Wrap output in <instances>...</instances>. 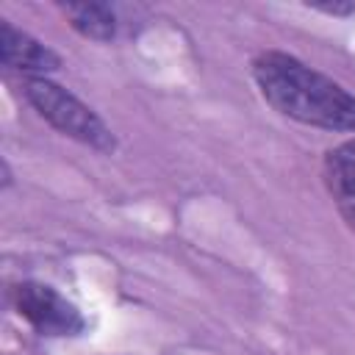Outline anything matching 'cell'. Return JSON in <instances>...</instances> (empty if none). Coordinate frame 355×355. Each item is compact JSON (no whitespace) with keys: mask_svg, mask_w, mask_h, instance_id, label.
I'll use <instances>...</instances> for the list:
<instances>
[{"mask_svg":"<svg viewBox=\"0 0 355 355\" xmlns=\"http://www.w3.org/2000/svg\"><path fill=\"white\" fill-rule=\"evenodd\" d=\"M252 78L277 114L308 128L355 133V94L305 61L266 50L252 61Z\"/></svg>","mask_w":355,"mask_h":355,"instance_id":"cell-1","label":"cell"},{"mask_svg":"<svg viewBox=\"0 0 355 355\" xmlns=\"http://www.w3.org/2000/svg\"><path fill=\"white\" fill-rule=\"evenodd\" d=\"M22 94L25 100L33 105V111L50 122L58 133L100 150V153H114L116 139L114 130L94 114V108H89L83 100H78L72 92H67L64 86H58L50 78H25L22 83Z\"/></svg>","mask_w":355,"mask_h":355,"instance_id":"cell-2","label":"cell"},{"mask_svg":"<svg viewBox=\"0 0 355 355\" xmlns=\"http://www.w3.org/2000/svg\"><path fill=\"white\" fill-rule=\"evenodd\" d=\"M11 302L17 313L42 336H78L86 327L83 313L53 286L44 283H17L11 288Z\"/></svg>","mask_w":355,"mask_h":355,"instance_id":"cell-3","label":"cell"},{"mask_svg":"<svg viewBox=\"0 0 355 355\" xmlns=\"http://www.w3.org/2000/svg\"><path fill=\"white\" fill-rule=\"evenodd\" d=\"M0 58L8 69H17L28 78H47L61 67V55L50 50L36 36L19 31L8 19L0 22Z\"/></svg>","mask_w":355,"mask_h":355,"instance_id":"cell-4","label":"cell"},{"mask_svg":"<svg viewBox=\"0 0 355 355\" xmlns=\"http://www.w3.org/2000/svg\"><path fill=\"white\" fill-rule=\"evenodd\" d=\"M324 186L344 222L355 230V136L324 155Z\"/></svg>","mask_w":355,"mask_h":355,"instance_id":"cell-5","label":"cell"},{"mask_svg":"<svg viewBox=\"0 0 355 355\" xmlns=\"http://www.w3.org/2000/svg\"><path fill=\"white\" fill-rule=\"evenodd\" d=\"M67 22L92 42H111L116 36V14L105 3H64Z\"/></svg>","mask_w":355,"mask_h":355,"instance_id":"cell-6","label":"cell"},{"mask_svg":"<svg viewBox=\"0 0 355 355\" xmlns=\"http://www.w3.org/2000/svg\"><path fill=\"white\" fill-rule=\"evenodd\" d=\"M313 8H316V11H324V14H338V17L352 11L349 3H313Z\"/></svg>","mask_w":355,"mask_h":355,"instance_id":"cell-7","label":"cell"}]
</instances>
